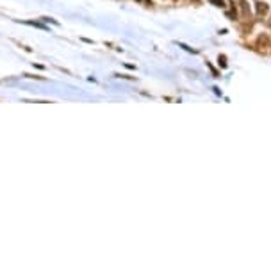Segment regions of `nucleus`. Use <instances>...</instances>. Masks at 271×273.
Returning <instances> with one entry per match:
<instances>
[{
    "label": "nucleus",
    "mask_w": 271,
    "mask_h": 273,
    "mask_svg": "<svg viewBox=\"0 0 271 273\" xmlns=\"http://www.w3.org/2000/svg\"><path fill=\"white\" fill-rule=\"evenodd\" d=\"M27 25H34V27H38V29H45V31H48L47 27L43 25V23H39V22H25Z\"/></svg>",
    "instance_id": "obj_1"
}]
</instances>
